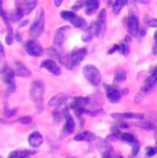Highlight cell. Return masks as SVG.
<instances>
[{
	"mask_svg": "<svg viewBox=\"0 0 157 158\" xmlns=\"http://www.w3.org/2000/svg\"><path fill=\"white\" fill-rule=\"evenodd\" d=\"M86 55H87V50H86V48H77V50H74L70 55L62 56L61 58V62L68 69H72V68H76L78 63L84 59V56H86Z\"/></svg>",
	"mask_w": 157,
	"mask_h": 158,
	"instance_id": "obj_1",
	"label": "cell"
},
{
	"mask_svg": "<svg viewBox=\"0 0 157 158\" xmlns=\"http://www.w3.org/2000/svg\"><path fill=\"white\" fill-rule=\"evenodd\" d=\"M31 154H33L32 151H26V150H23V151H13V153L8 156V158H25V157L31 156Z\"/></svg>",
	"mask_w": 157,
	"mask_h": 158,
	"instance_id": "obj_24",
	"label": "cell"
},
{
	"mask_svg": "<svg viewBox=\"0 0 157 158\" xmlns=\"http://www.w3.org/2000/svg\"><path fill=\"white\" fill-rule=\"evenodd\" d=\"M84 7H86V13L88 15H91L98 10L99 2L98 0H87V2H84Z\"/></svg>",
	"mask_w": 157,
	"mask_h": 158,
	"instance_id": "obj_19",
	"label": "cell"
},
{
	"mask_svg": "<svg viewBox=\"0 0 157 158\" xmlns=\"http://www.w3.org/2000/svg\"><path fill=\"white\" fill-rule=\"evenodd\" d=\"M105 19H106V10H101L98 21L95 22L96 36H98V37H102V36H104V33H105V29H106V23H105Z\"/></svg>",
	"mask_w": 157,
	"mask_h": 158,
	"instance_id": "obj_10",
	"label": "cell"
},
{
	"mask_svg": "<svg viewBox=\"0 0 157 158\" xmlns=\"http://www.w3.org/2000/svg\"><path fill=\"white\" fill-rule=\"evenodd\" d=\"M96 142H98V148L102 153V156H109V154H112V147L106 140H101V139H98Z\"/></svg>",
	"mask_w": 157,
	"mask_h": 158,
	"instance_id": "obj_21",
	"label": "cell"
},
{
	"mask_svg": "<svg viewBox=\"0 0 157 158\" xmlns=\"http://www.w3.org/2000/svg\"><path fill=\"white\" fill-rule=\"evenodd\" d=\"M40 66H41L43 69H46V70H48L50 73H53V74H55V76H59V74H61V69H59V66L57 65L55 60H53V59H46V60H43Z\"/></svg>",
	"mask_w": 157,
	"mask_h": 158,
	"instance_id": "obj_13",
	"label": "cell"
},
{
	"mask_svg": "<svg viewBox=\"0 0 157 158\" xmlns=\"http://www.w3.org/2000/svg\"><path fill=\"white\" fill-rule=\"evenodd\" d=\"M156 153H157V148H155V147H147V148H146V156H147V157L156 156Z\"/></svg>",
	"mask_w": 157,
	"mask_h": 158,
	"instance_id": "obj_33",
	"label": "cell"
},
{
	"mask_svg": "<svg viewBox=\"0 0 157 158\" xmlns=\"http://www.w3.org/2000/svg\"><path fill=\"white\" fill-rule=\"evenodd\" d=\"M17 6L23 11V14H29L33 8L37 6V3L35 0H28V2H22V3H17Z\"/></svg>",
	"mask_w": 157,
	"mask_h": 158,
	"instance_id": "obj_18",
	"label": "cell"
},
{
	"mask_svg": "<svg viewBox=\"0 0 157 158\" xmlns=\"http://www.w3.org/2000/svg\"><path fill=\"white\" fill-rule=\"evenodd\" d=\"M19 124H22V125H28V124H31L32 121V117H29V115H25V117H19Z\"/></svg>",
	"mask_w": 157,
	"mask_h": 158,
	"instance_id": "obj_31",
	"label": "cell"
},
{
	"mask_svg": "<svg viewBox=\"0 0 157 158\" xmlns=\"http://www.w3.org/2000/svg\"><path fill=\"white\" fill-rule=\"evenodd\" d=\"M95 35H96V28H95V23H92V25H90L86 28L81 39H83V41H90Z\"/></svg>",
	"mask_w": 157,
	"mask_h": 158,
	"instance_id": "obj_20",
	"label": "cell"
},
{
	"mask_svg": "<svg viewBox=\"0 0 157 158\" xmlns=\"http://www.w3.org/2000/svg\"><path fill=\"white\" fill-rule=\"evenodd\" d=\"M110 4H112V8H113V13H114V14H119L120 11H121V7H123V6L127 4V2H125V0H117V2L110 3Z\"/></svg>",
	"mask_w": 157,
	"mask_h": 158,
	"instance_id": "obj_23",
	"label": "cell"
},
{
	"mask_svg": "<svg viewBox=\"0 0 157 158\" xmlns=\"http://www.w3.org/2000/svg\"><path fill=\"white\" fill-rule=\"evenodd\" d=\"M120 139H121V140H124L125 143H128V144H134L135 140H137V139H135V136L131 135V133H121Z\"/></svg>",
	"mask_w": 157,
	"mask_h": 158,
	"instance_id": "obj_26",
	"label": "cell"
},
{
	"mask_svg": "<svg viewBox=\"0 0 157 158\" xmlns=\"http://www.w3.org/2000/svg\"><path fill=\"white\" fill-rule=\"evenodd\" d=\"M155 139H156V143H157V131L155 132Z\"/></svg>",
	"mask_w": 157,
	"mask_h": 158,
	"instance_id": "obj_44",
	"label": "cell"
},
{
	"mask_svg": "<svg viewBox=\"0 0 157 158\" xmlns=\"http://www.w3.org/2000/svg\"><path fill=\"white\" fill-rule=\"evenodd\" d=\"M28 142H29V146H31V147L37 148L43 144V136H41L39 132H32L28 138Z\"/></svg>",
	"mask_w": 157,
	"mask_h": 158,
	"instance_id": "obj_16",
	"label": "cell"
},
{
	"mask_svg": "<svg viewBox=\"0 0 157 158\" xmlns=\"http://www.w3.org/2000/svg\"><path fill=\"white\" fill-rule=\"evenodd\" d=\"M88 103V98H81V96H77L72 101L70 107L73 109V111L76 113V115H81L84 113V109H86V105Z\"/></svg>",
	"mask_w": 157,
	"mask_h": 158,
	"instance_id": "obj_8",
	"label": "cell"
},
{
	"mask_svg": "<svg viewBox=\"0 0 157 158\" xmlns=\"http://www.w3.org/2000/svg\"><path fill=\"white\" fill-rule=\"evenodd\" d=\"M61 17L63 18V19H66V21H69V22H70V21L73 19L74 17H76V14H74L73 11H62Z\"/></svg>",
	"mask_w": 157,
	"mask_h": 158,
	"instance_id": "obj_28",
	"label": "cell"
},
{
	"mask_svg": "<svg viewBox=\"0 0 157 158\" xmlns=\"http://www.w3.org/2000/svg\"><path fill=\"white\" fill-rule=\"evenodd\" d=\"M14 73H15V76H18V77H23V78L31 76V70L26 69L21 62H17V60L14 62Z\"/></svg>",
	"mask_w": 157,
	"mask_h": 158,
	"instance_id": "obj_17",
	"label": "cell"
},
{
	"mask_svg": "<svg viewBox=\"0 0 157 158\" xmlns=\"http://www.w3.org/2000/svg\"><path fill=\"white\" fill-rule=\"evenodd\" d=\"M125 25H127V29H128L129 35H137V33H139V19H138L137 15L129 14L128 17L125 18Z\"/></svg>",
	"mask_w": 157,
	"mask_h": 158,
	"instance_id": "obj_7",
	"label": "cell"
},
{
	"mask_svg": "<svg viewBox=\"0 0 157 158\" xmlns=\"http://www.w3.org/2000/svg\"><path fill=\"white\" fill-rule=\"evenodd\" d=\"M83 133H84V140H86V142H92V140H95L94 133H91V132H83Z\"/></svg>",
	"mask_w": 157,
	"mask_h": 158,
	"instance_id": "obj_32",
	"label": "cell"
},
{
	"mask_svg": "<svg viewBox=\"0 0 157 158\" xmlns=\"http://www.w3.org/2000/svg\"><path fill=\"white\" fill-rule=\"evenodd\" d=\"M152 52L155 54V55H157V41H156V44L153 45V50H152Z\"/></svg>",
	"mask_w": 157,
	"mask_h": 158,
	"instance_id": "obj_40",
	"label": "cell"
},
{
	"mask_svg": "<svg viewBox=\"0 0 157 158\" xmlns=\"http://www.w3.org/2000/svg\"><path fill=\"white\" fill-rule=\"evenodd\" d=\"M105 91H106V96H108V99H109V102H112V103H117V102L120 101L121 92H120V91L117 89L116 87H113V85H108V84H105Z\"/></svg>",
	"mask_w": 157,
	"mask_h": 158,
	"instance_id": "obj_11",
	"label": "cell"
},
{
	"mask_svg": "<svg viewBox=\"0 0 157 158\" xmlns=\"http://www.w3.org/2000/svg\"><path fill=\"white\" fill-rule=\"evenodd\" d=\"M155 40L157 41V30H156V33H155Z\"/></svg>",
	"mask_w": 157,
	"mask_h": 158,
	"instance_id": "obj_45",
	"label": "cell"
},
{
	"mask_svg": "<svg viewBox=\"0 0 157 158\" xmlns=\"http://www.w3.org/2000/svg\"><path fill=\"white\" fill-rule=\"evenodd\" d=\"M138 127L145 128V129H156L155 124H153L152 121H139V123H138Z\"/></svg>",
	"mask_w": 157,
	"mask_h": 158,
	"instance_id": "obj_27",
	"label": "cell"
},
{
	"mask_svg": "<svg viewBox=\"0 0 157 158\" xmlns=\"http://www.w3.org/2000/svg\"><path fill=\"white\" fill-rule=\"evenodd\" d=\"M14 114H17V109H11V110L10 111H6V113H4V115H6V117H13V115Z\"/></svg>",
	"mask_w": 157,
	"mask_h": 158,
	"instance_id": "obj_34",
	"label": "cell"
},
{
	"mask_svg": "<svg viewBox=\"0 0 157 158\" xmlns=\"http://www.w3.org/2000/svg\"><path fill=\"white\" fill-rule=\"evenodd\" d=\"M17 40H18V41H21V40H22V36H21L19 33H18V35H17Z\"/></svg>",
	"mask_w": 157,
	"mask_h": 158,
	"instance_id": "obj_41",
	"label": "cell"
},
{
	"mask_svg": "<svg viewBox=\"0 0 157 158\" xmlns=\"http://www.w3.org/2000/svg\"><path fill=\"white\" fill-rule=\"evenodd\" d=\"M66 101H68V95H66V94H58V95H55L51 99L48 105H50L51 107L59 109V107H62V106H65Z\"/></svg>",
	"mask_w": 157,
	"mask_h": 158,
	"instance_id": "obj_15",
	"label": "cell"
},
{
	"mask_svg": "<svg viewBox=\"0 0 157 158\" xmlns=\"http://www.w3.org/2000/svg\"><path fill=\"white\" fill-rule=\"evenodd\" d=\"M0 73H2V77H3V80H4L6 85H7V94L10 95V94H13L14 91H15V81H14L15 73H14V70H11L10 68L2 69Z\"/></svg>",
	"mask_w": 157,
	"mask_h": 158,
	"instance_id": "obj_5",
	"label": "cell"
},
{
	"mask_svg": "<svg viewBox=\"0 0 157 158\" xmlns=\"http://www.w3.org/2000/svg\"><path fill=\"white\" fill-rule=\"evenodd\" d=\"M13 40H14L13 29H11V26H8V32H7V36H6V43L10 45V44H13Z\"/></svg>",
	"mask_w": 157,
	"mask_h": 158,
	"instance_id": "obj_30",
	"label": "cell"
},
{
	"mask_svg": "<svg viewBox=\"0 0 157 158\" xmlns=\"http://www.w3.org/2000/svg\"><path fill=\"white\" fill-rule=\"evenodd\" d=\"M44 29V11L40 10L36 15L35 21H33V23L31 25V29H29V35H31V37L36 39L39 37V36L41 35V32H43Z\"/></svg>",
	"mask_w": 157,
	"mask_h": 158,
	"instance_id": "obj_4",
	"label": "cell"
},
{
	"mask_svg": "<svg viewBox=\"0 0 157 158\" xmlns=\"http://www.w3.org/2000/svg\"><path fill=\"white\" fill-rule=\"evenodd\" d=\"M70 23L74 26V28H84V26H86V21H84L83 18L77 17V15L70 21Z\"/></svg>",
	"mask_w": 157,
	"mask_h": 158,
	"instance_id": "obj_25",
	"label": "cell"
},
{
	"mask_svg": "<svg viewBox=\"0 0 157 158\" xmlns=\"http://www.w3.org/2000/svg\"><path fill=\"white\" fill-rule=\"evenodd\" d=\"M112 117L116 118V120H145V114L141 113H113Z\"/></svg>",
	"mask_w": 157,
	"mask_h": 158,
	"instance_id": "obj_12",
	"label": "cell"
},
{
	"mask_svg": "<svg viewBox=\"0 0 157 158\" xmlns=\"http://www.w3.org/2000/svg\"><path fill=\"white\" fill-rule=\"evenodd\" d=\"M83 74L91 85H94V87L99 85V83H101V73H99V70L95 68L94 65H86L84 66Z\"/></svg>",
	"mask_w": 157,
	"mask_h": 158,
	"instance_id": "obj_3",
	"label": "cell"
},
{
	"mask_svg": "<svg viewBox=\"0 0 157 158\" xmlns=\"http://www.w3.org/2000/svg\"><path fill=\"white\" fill-rule=\"evenodd\" d=\"M65 127L62 128V132H61V138H65V136H68L69 133H72L74 131V121L73 118L70 117L68 113L65 114Z\"/></svg>",
	"mask_w": 157,
	"mask_h": 158,
	"instance_id": "obj_14",
	"label": "cell"
},
{
	"mask_svg": "<svg viewBox=\"0 0 157 158\" xmlns=\"http://www.w3.org/2000/svg\"><path fill=\"white\" fill-rule=\"evenodd\" d=\"M43 95H44V85L41 81H33L31 87V99L37 106V111L43 110Z\"/></svg>",
	"mask_w": 157,
	"mask_h": 158,
	"instance_id": "obj_2",
	"label": "cell"
},
{
	"mask_svg": "<svg viewBox=\"0 0 157 158\" xmlns=\"http://www.w3.org/2000/svg\"><path fill=\"white\" fill-rule=\"evenodd\" d=\"M4 58V48H3V44L0 43V60H3Z\"/></svg>",
	"mask_w": 157,
	"mask_h": 158,
	"instance_id": "obj_39",
	"label": "cell"
},
{
	"mask_svg": "<svg viewBox=\"0 0 157 158\" xmlns=\"http://www.w3.org/2000/svg\"><path fill=\"white\" fill-rule=\"evenodd\" d=\"M117 128H128V124L125 123H121V121H117Z\"/></svg>",
	"mask_w": 157,
	"mask_h": 158,
	"instance_id": "obj_36",
	"label": "cell"
},
{
	"mask_svg": "<svg viewBox=\"0 0 157 158\" xmlns=\"http://www.w3.org/2000/svg\"><path fill=\"white\" fill-rule=\"evenodd\" d=\"M69 32H70V29H69V26H61L58 30L55 32V36H54V47L55 48H61L63 41L66 40V37H68Z\"/></svg>",
	"mask_w": 157,
	"mask_h": 158,
	"instance_id": "obj_6",
	"label": "cell"
},
{
	"mask_svg": "<svg viewBox=\"0 0 157 158\" xmlns=\"http://www.w3.org/2000/svg\"><path fill=\"white\" fill-rule=\"evenodd\" d=\"M112 158H123V157H121V156H113Z\"/></svg>",
	"mask_w": 157,
	"mask_h": 158,
	"instance_id": "obj_43",
	"label": "cell"
},
{
	"mask_svg": "<svg viewBox=\"0 0 157 158\" xmlns=\"http://www.w3.org/2000/svg\"><path fill=\"white\" fill-rule=\"evenodd\" d=\"M74 140H76V142L84 140V133H80V135H76V136H74Z\"/></svg>",
	"mask_w": 157,
	"mask_h": 158,
	"instance_id": "obj_38",
	"label": "cell"
},
{
	"mask_svg": "<svg viewBox=\"0 0 157 158\" xmlns=\"http://www.w3.org/2000/svg\"><path fill=\"white\" fill-rule=\"evenodd\" d=\"M3 14V10H2V2H0V15Z\"/></svg>",
	"mask_w": 157,
	"mask_h": 158,
	"instance_id": "obj_42",
	"label": "cell"
},
{
	"mask_svg": "<svg viewBox=\"0 0 157 158\" xmlns=\"http://www.w3.org/2000/svg\"><path fill=\"white\" fill-rule=\"evenodd\" d=\"M81 7H84V3H77V4H74V6H73V8H72V11H73V13H76V11L78 10V8H81Z\"/></svg>",
	"mask_w": 157,
	"mask_h": 158,
	"instance_id": "obj_35",
	"label": "cell"
},
{
	"mask_svg": "<svg viewBox=\"0 0 157 158\" xmlns=\"http://www.w3.org/2000/svg\"><path fill=\"white\" fill-rule=\"evenodd\" d=\"M139 148H141V144L138 140H135V143L132 144V154H131V158H137L138 153H139Z\"/></svg>",
	"mask_w": 157,
	"mask_h": 158,
	"instance_id": "obj_29",
	"label": "cell"
},
{
	"mask_svg": "<svg viewBox=\"0 0 157 158\" xmlns=\"http://www.w3.org/2000/svg\"><path fill=\"white\" fill-rule=\"evenodd\" d=\"M127 77V73L124 69H117L116 73H114V81L116 83H123Z\"/></svg>",
	"mask_w": 157,
	"mask_h": 158,
	"instance_id": "obj_22",
	"label": "cell"
},
{
	"mask_svg": "<svg viewBox=\"0 0 157 158\" xmlns=\"http://www.w3.org/2000/svg\"><path fill=\"white\" fill-rule=\"evenodd\" d=\"M25 51L32 56H40L41 52H43V48L36 40H29L25 44Z\"/></svg>",
	"mask_w": 157,
	"mask_h": 158,
	"instance_id": "obj_9",
	"label": "cell"
},
{
	"mask_svg": "<svg viewBox=\"0 0 157 158\" xmlns=\"http://www.w3.org/2000/svg\"><path fill=\"white\" fill-rule=\"evenodd\" d=\"M147 25L152 26V28H157V19H150L149 22H147Z\"/></svg>",
	"mask_w": 157,
	"mask_h": 158,
	"instance_id": "obj_37",
	"label": "cell"
}]
</instances>
